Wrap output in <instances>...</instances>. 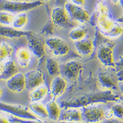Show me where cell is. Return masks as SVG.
<instances>
[{"mask_svg": "<svg viewBox=\"0 0 123 123\" xmlns=\"http://www.w3.org/2000/svg\"><path fill=\"white\" fill-rule=\"evenodd\" d=\"M14 52V48L11 44L7 42H0V63L10 59Z\"/></svg>", "mask_w": 123, "mask_h": 123, "instance_id": "603a6c76", "label": "cell"}, {"mask_svg": "<svg viewBox=\"0 0 123 123\" xmlns=\"http://www.w3.org/2000/svg\"><path fill=\"white\" fill-rule=\"evenodd\" d=\"M18 72L17 66L11 59L0 63V80L7 81Z\"/></svg>", "mask_w": 123, "mask_h": 123, "instance_id": "5bb4252c", "label": "cell"}, {"mask_svg": "<svg viewBox=\"0 0 123 123\" xmlns=\"http://www.w3.org/2000/svg\"><path fill=\"white\" fill-rule=\"evenodd\" d=\"M28 20V17L26 12L18 13L15 15L12 26L16 29L20 30L23 28L27 25Z\"/></svg>", "mask_w": 123, "mask_h": 123, "instance_id": "484cf974", "label": "cell"}, {"mask_svg": "<svg viewBox=\"0 0 123 123\" xmlns=\"http://www.w3.org/2000/svg\"><path fill=\"white\" fill-rule=\"evenodd\" d=\"M0 111L10 114L12 116L24 119H38L28 109L20 105H13L9 103L0 102Z\"/></svg>", "mask_w": 123, "mask_h": 123, "instance_id": "5b68a950", "label": "cell"}, {"mask_svg": "<svg viewBox=\"0 0 123 123\" xmlns=\"http://www.w3.org/2000/svg\"><path fill=\"white\" fill-rule=\"evenodd\" d=\"M82 121L86 123H100L104 120L105 111L101 106L93 104L81 107Z\"/></svg>", "mask_w": 123, "mask_h": 123, "instance_id": "277c9868", "label": "cell"}, {"mask_svg": "<svg viewBox=\"0 0 123 123\" xmlns=\"http://www.w3.org/2000/svg\"><path fill=\"white\" fill-rule=\"evenodd\" d=\"M114 45L111 43H103L101 44L97 51V57L104 67H115Z\"/></svg>", "mask_w": 123, "mask_h": 123, "instance_id": "52a82bcc", "label": "cell"}, {"mask_svg": "<svg viewBox=\"0 0 123 123\" xmlns=\"http://www.w3.org/2000/svg\"><path fill=\"white\" fill-rule=\"evenodd\" d=\"M118 87L119 88L120 90H121V92L123 94V81H121V82H118Z\"/></svg>", "mask_w": 123, "mask_h": 123, "instance_id": "d590c367", "label": "cell"}, {"mask_svg": "<svg viewBox=\"0 0 123 123\" xmlns=\"http://www.w3.org/2000/svg\"><path fill=\"white\" fill-rule=\"evenodd\" d=\"M68 36L70 40L75 42H78L86 37V30L81 27H76L70 30L68 33Z\"/></svg>", "mask_w": 123, "mask_h": 123, "instance_id": "4316f807", "label": "cell"}, {"mask_svg": "<svg viewBox=\"0 0 123 123\" xmlns=\"http://www.w3.org/2000/svg\"><path fill=\"white\" fill-rule=\"evenodd\" d=\"M42 5L43 1L41 0H36L34 1L0 0V11H7L13 14H18L35 9Z\"/></svg>", "mask_w": 123, "mask_h": 123, "instance_id": "7a4b0ae2", "label": "cell"}, {"mask_svg": "<svg viewBox=\"0 0 123 123\" xmlns=\"http://www.w3.org/2000/svg\"><path fill=\"white\" fill-rule=\"evenodd\" d=\"M59 121H82V112L79 108H62Z\"/></svg>", "mask_w": 123, "mask_h": 123, "instance_id": "2e32d148", "label": "cell"}, {"mask_svg": "<svg viewBox=\"0 0 123 123\" xmlns=\"http://www.w3.org/2000/svg\"></svg>", "mask_w": 123, "mask_h": 123, "instance_id": "f6af8a7d", "label": "cell"}, {"mask_svg": "<svg viewBox=\"0 0 123 123\" xmlns=\"http://www.w3.org/2000/svg\"><path fill=\"white\" fill-rule=\"evenodd\" d=\"M98 80L102 90H112L118 87L117 73L114 67H104L98 73Z\"/></svg>", "mask_w": 123, "mask_h": 123, "instance_id": "3957f363", "label": "cell"}, {"mask_svg": "<svg viewBox=\"0 0 123 123\" xmlns=\"http://www.w3.org/2000/svg\"><path fill=\"white\" fill-rule=\"evenodd\" d=\"M57 123H86L84 122H68V121H59Z\"/></svg>", "mask_w": 123, "mask_h": 123, "instance_id": "8d00e7d4", "label": "cell"}, {"mask_svg": "<svg viewBox=\"0 0 123 123\" xmlns=\"http://www.w3.org/2000/svg\"><path fill=\"white\" fill-rule=\"evenodd\" d=\"M13 1H34L36 0H13Z\"/></svg>", "mask_w": 123, "mask_h": 123, "instance_id": "f35d334b", "label": "cell"}, {"mask_svg": "<svg viewBox=\"0 0 123 123\" xmlns=\"http://www.w3.org/2000/svg\"><path fill=\"white\" fill-rule=\"evenodd\" d=\"M100 123H123V122L118 118H112L109 119H104Z\"/></svg>", "mask_w": 123, "mask_h": 123, "instance_id": "1f68e13d", "label": "cell"}, {"mask_svg": "<svg viewBox=\"0 0 123 123\" xmlns=\"http://www.w3.org/2000/svg\"><path fill=\"white\" fill-rule=\"evenodd\" d=\"M28 49L33 55L38 59H42L45 55V43L34 32L30 31L26 36Z\"/></svg>", "mask_w": 123, "mask_h": 123, "instance_id": "8992f818", "label": "cell"}, {"mask_svg": "<svg viewBox=\"0 0 123 123\" xmlns=\"http://www.w3.org/2000/svg\"><path fill=\"white\" fill-rule=\"evenodd\" d=\"M48 112V118L53 121H58L60 117L61 108L55 101H50L45 106Z\"/></svg>", "mask_w": 123, "mask_h": 123, "instance_id": "44dd1931", "label": "cell"}, {"mask_svg": "<svg viewBox=\"0 0 123 123\" xmlns=\"http://www.w3.org/2000/svg\"><path fill=\"white\" fill-rule=\"evenodd\" d=\"M71 3H73V4L82 7L85 4L86 0H71Z\"/></svg>", "mask_w": 123, "mask_h": 123, "instance_id": "836d02e7", "label": "cell"}, {"mask_svg": "<svg viewBox=\"0 0 123 123\" xmlns=\"http://www.w3.org/2000/svg\"><path fill=\"white\" fill-rule=\"evenodd\" d=\"M44 1H46V2H49V1H50L51 0H43Z\"/></svg>", "mask_w": 123, "mask_h": 123, "instance_id": "b9f144b4", "label": "cell"}, {"mask_svg": "<svg viewBox=\"0 0 123 123\" xmlns=\"http://www.w3.org/2000/svg\"><path fill=\"white\" fill-rule=\"evenodd\" d=\"M111 1L114 5H117V4H118V3L121 2V0H111Z\"/></svg>", "mask_w": 123, "mask_h": 123, "instance_id": "74e56055", "label": "cell"}, {"mask_svg": "<svg viewBox=\"0 0 123 123\" xmlns=\"http://www.w3.org/2000/svg\"><path fill=\"white\" fill-rule=\"evenodd\" d=\"M48 92L49 89L48 86L45 84H42L31 91L30 94V100L32 102H38L42 101L47 96Z\"/></svg>", "mask_w": 123, "mask_h": 123, "instance_id": "7402d4cb", "label": "cell"}, {"mask_svg": "<svg viewBox=\"0 0 123 123\" xmlns=\"http://www.w3.org/2000/svg\"><path fill=\"white\" fill-rule=\"evenodd\" d=\"M6 85L8 89L13 92L20 93L26 89L25 74L18 72L11 78L6 81Z\"/></svg>", "mask_w": 123, "mask_h": 123, "instance_id": "7c38bea8", "label": "cell"}, {"mask_svg": "<svg viewBox=\"0 0 123 123\" xmlns=\"http://www.w3.org/2000/svg\"><path fill=\"white\" fill-rule=\"evenodd\" d=\"M45 43L51 52L57 57L67 55L70 51L67 42L59 37H50L45 40Z\"/></svg>", "mask_w": 123, "mask_h": 123, "instance_id": "ba28073f", "label": "cell"}, {"mask_svg": "<svg viewBox=\"0 0 123 123\" xmlns=\"http://www.w3.org/2000/svg\"><path fill=\"white\" fill-rule=\"evenodd\" d=\"M51 19L56 26L65 27L68 25L69 17L65 7H56L51 11Z\"/></svg>", "mask_w": 123, "mask_h": 123, "instance_id": "4fadbf2b", "label": "cell"}, {"mask_svg": "<svg viewBox=\"0 0 123 123\" xmlns=\"http://www.w3.org/2000/svg\"><path fill=\"white\" fill-rule=\"evenodd\" d=\"M45 68L49 75L57 76L60 74L61 67L57 60L53 58L49 57L45 61Z\"/></svg>", "mask_w": 123, "mask_h": 123, "instance_id": "cb8c5ba5", "label": "cell"}, {"mask_svg": "<svg viewBox=\"0 0 123 123\" xmlns=\"http://www.w3.org/2000/svg\"><path fill=\"white\" fill-rule=\"evenodd\" d=\"M2 93H3V90H2V88L0 87V98H1V96H2Z\"/></svg>", "mask_w": 123, "mask_h": 123, "instance_id": "ab89813d", "label": "cell"}, {"mask_svg": "<svg viewBox=\"0 0 123 123\" xmlns=\"http://www.w3.org/2000/svg\"><path fill=\"white\" fill-rule=\"evenodd\" d=\"M65 9L68 17L71 20L82 24L88 23L90 21V17L82 7L74 5L71 2H67L65 5Z\"/></svg>", "mask_w": 123, "mask_h": 123, "instance_id": "9c48e42d", "label": "cell"}, {"mask_svg": "<svg viewBox=\"0 0 123 123\" xmlns=\"http://www.w3.org/2000/svg\"><path fill=\"white\" fill-rule=\"evenodd\" d=\"M104 117L105 119H109V118H112L114 117V114H113V111L112 109H109L105 111L104 113Z\"/></svg>", "mask_w": 123, "mask_h": 123, "instance_id": "d6a6232c", "label": "cell"}, {"mask_svg": "<svg viewBox=\"0 0 123 123\" xmlns=\"http://www.w3.org/2000/svg\"><path fill=\"white\" fill-rule=\"evenodd\" d=\"M15 15L7 11H0V25L4 26L12 25Z\"/></svg>", "mask_w": 123, "mask_h": 123, "instance_id": "f1b7e54d", "label": "cell"}, {"mask_svg": "<svg viewBox=\"0 0 123 123\" xmlns=\"http://www.w3.org/2000/svg\"><path fill=\"white\" fill-rule=\"evenodd\" d=\"M67 81L65 78L61 76H57L53 78L50 85V93L53 98H59L65 92L67 88Z\"/></svg>", "mask_w": 123, "mask_h": 123, "instance_id": "9a60e30c", "label": "cell"}, {"mask_svg": "<svg viewBox=\"0 0 123 123\" xmlns=\"http://www.w3.org/2000/svg\"><path fill=\"white\" fill-rule=\"evenodd\" d=\"M123 1V0H121V1Z\"/></svg>", "mask_w": 123, "mask_h": 123, "instance_id": "7bdbcfd3", "label": "cell"}, {"mask_svg": "<svg viewBox=\"0 0 123 123\" xmlns=\"http://www.w3.org/2000/svg\"><path fill=\"white\" fill-rule=\"evenodd\" d=\"M123 34V26L121 24L115 23L112 28L107 32L103 34L107 37L110 38H116L121 36Z\"/></svg>", "mask_w": 123, "mask_h": 123, "instance_id": "83f0119b", "label": "cell"}, {"mask_svg": "<svg viewBox=\"0 0 123 123\" xmlns=\"http://www.w3.org/2000/svg\"><path fill=\"white\" fill-rule=\"evenodd\" d=\"M1 117H2V113H1V111H0V118H1Z\"/></svg>", "mask_w": 123, "mask_h": 123, "instance_id": "60d3db41", "label": "cell"}, {"mask_svg": "<svg viewBox=\"0 0 123 123\" xmlns=\"http://www.w3.org/2000/svg\"><path fill=\"white\" fill-rule=\"evenodd\" d=\"M10 121L17 123H49L45 121L39 120V119H24L12 116L11 117Z\"/></svg>", "mask_w": 123, "mask_h": 123, "instance_id": "f546056e", "label": "cell"}, {"mask_svg": "<svg viewBox=\"0 0 123 123\" xmlns=\"http://www.w3.org/2000/svg\"><path fill=\"white\" fill-rule=\"evenodd\" d=\"M82 69V64L78 61L73 60L64 63L61 68V71L65 77L73 80L77 78Z\"/></svg>", "mask_w": 123, "mask_h": 123, "instance_id": "8fae6325", "label": "cell"}, {"mask_svg": "<svg viewBox=\"0 0 123 123\" xmlns=\"http://www.w3.org/2000/svg\"><path fill=\"white\" fill-rule=\"evenodd\" d=\"M15 58L20 67L27 68L31 62L32 52L28 48L20 47L15 51Z\"/></svg>", "mask_w": 123, "mask_h": 123, "instance_id": "ac0fdd59", "label": "cell"}, {"mask_svg": "<svg viewBox=\"0 0 123 123\" xmlns=\"http://www.w3.org/2000/svg\"><path fill=\"white\" fill-rule=\"evenodd\" d=\"M120 101L121 98L113 93L111 90H101L63 99L59 102V106L61 108H81L93 104L109 102L119 103Z\"/></svg>", "mask_w": 123, "mask_h": 123, "instance_id": "6da1fadb", "label": "cell"}, {"mask_svg": "<svg viewBox=\"0 0 123 123\" xmlns=\"http://www.w3.org/2000/svg\"><path fill=\"white\" fill-rule=\"evenodd\" d=\"M30 109L31 112L36 117L42 118H48L46 107L41 103L38 102H32L30 105Z\"/></svg>", "mask_w": 123, "mask_h": 123, "instance_id": "d4e9b609", "label": "cell"}, {"mask_svg": "<svg viewBox=\"0 0 123 123\" xmlns=\"http://www.w3.org/2000/svg\"><path fill=\"white\" fill-rule=\"evenodd\" d=\"M0 123H11L9 120L5 117H1L0 118Z\"/></svg>", "mask_w": 123, "mask_h": 123, "instance_id": "e575fe53", "label": "cell"}, {"mask_svg": "<svg viewBox=\"0 0 123 123\" xmlns=\"http://www.w3.org/2000/svg\"><path fill=\"white\" fill-rule=\"evenodd\" d=\"M26 88L28 90L32 91L38 88L44 83V76L42 70L33 69L29 70L25 74Z\"/></svg>", "mask_w": 123, "mask_h": 123, "instance_id": "30bf717a", "label": "cell"}, {"mask_svg": "<svg viewBox=\"0 0 123 123\" xmlns=\"http://www.w3.org/2000/svg\"><path fill=\"white\" fill-rule=\"evenodd\" d=\"M115 23V22L109 17V14H106V13L98 14L97 25L103 34L109 31L114 26Z\"/></svg>", "mask_w": 123, "mask_h": 123, "instance_id": "ffe728a7", "label": "cell"}, {"mask_svg": "<svg viewBox=\"0 0 123 123\" xmlns=\"http://www.w3.org/2000/svg\"><path fill=\"white\" fill-rule=\"evenodd\" d=\"M101 1H104V0H101Z\"/></svg>", "mask_w": 123, "mask_h": 123, "instance_id": "ee69618b", "label": "cell"}, {"mask_svg": "<svg viewBox=\"0 0 123 123\" xmlns=\"http://www.w3.org/2000/svg\"><path fill=\"white\" fill-rule=\"evenodd\" d=\"M30 31H25L16 29L9 26H4L0 25V36L7 38H20L25 37L29 33Z\"/></svg>", "mask_w": 123, "mask_h": 123, "instance_id": "d6986e66", "label": "cell"}, {"mask_svg": "<svg viewBox=\"0 0 123 123\" xmlns=\"http://www.w3.org/2000/svg\"><path fill=\"white\" fill-rule=\"evenodd\" d=\"M112 110L113 111L114 117L115 118L123 120V105L117 103L112 107Z\"/></svg>", "mask_w": 123, "mask_h": 123, "instance_id": "4dcf8cb0", "label": "cell"}, {"mask_svg": "<svg viewBox=\"0 0 123 123\" xmlns=\"http://www.w3.org/2000/svg\"><path fill=\"white\" fill-rule=\"evenodd\" d=\"M74 47L77 53L84 57H88L90 55L94 49L93 41L86 37L81 40L75 42Z\"/></svg>", "mask_w": 123, "mask_h": 123, "instance_id": "e0dca14e", "label": "cell"}]
</instances>
